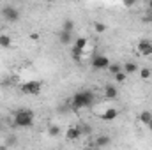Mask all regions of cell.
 Wrapping results in <instances>:
<instances>
[{
	"instance_id": "6da1fadb",
	"label": "cell",
	"mask_w": 152,
	"mask_h": 150,
	"mask_svg": "<svg viewBox=\"0 0 152 150\" xmlns=\"http://www.w3.org/2000/svg\"><path fill=\"white\" fill-rule=\"evenodd\" d=\"M94 104V92L92 90H81L76 92L71 99V108L73 110H81V108H88Z\"/></svg>"
},
{
	"instance_id": "7a4b0ae2",
	"label": "cell",
	"mask_w": 152,
	"mask_h": 150,
	"mask_svg": "<svg viewBox=\"0 0 152 150\" xmlns=\"http://www.w3.org/2000/svg\"><path fill=\"white\" fill-rule=\"evenodd\" d=\"M34 124V113L30 110H20V111L14 113V118H12V125L14 127H30Z\"/></svg>"
},
{
	"instance_id": "3957f363",
	"label": "cell",
	"mask_w": 152,
	"mask_h": 150,
	"mask_svg": "<svg viewBox=\"0 0 152 150\" xmlns=\"http://www.w3.org/2000/svg\"><path fill=\"white\" fill-rule=\"evenodd\" d=\"M41 88H42V83H41V81H37V79H30V81L23 83L20 90H21L25 95H39V94H41Z\"/></svg>"
},
{
	"instance_id": "277c9868",
	"label": "cell",
	"mask_w": 152,
	"mask_h": 150,
	"mask_svg": "<svg viewBox=\"0 0 152 150\" xmlns=\"http://www.w3.org/2000/svg\"><path fill=\"white\" fill-rule=\"evenodd\" d=\"M90 66H92L94 71H104V69H108V66H110V58L104 57V55H96V57L92 58Z\"/></svg>"
},
{
	"instance_id": "5b68a950",
	"label": "cell",
	"mask_w": 152,
	"mask_h": 150,
	"mask_svg": "<svg viewBox=\"0 0 152 150\" xmlns=\"http://www.w3.org/2000/svg\"><path fill=\"white\" fill-rule=\"evenodd\" d=\"M2 16H4L7 21L14 23V21H18V20H20V11H18V9H14L12 5H5V7L2 9Z\"/></svg>"
},
{
	"instance_id": "8992f818",
	"label": "cell",
	"mask_w": 152,
	"mask_h": 150,
	"mask_svg": "<svg viewBox=\"0 0 152 150\" xmlns=\"http://www.w3.org/2000/svg\"><path fill=\"white\" fill-rule=\"evenodd\" d=\"M136 50H138L140 55H143V57H151L152 55V42L151 41H147V39H142V41L138 42Z\"/></svg>"
},
{
	"instance_id": "52a82bcc",
	"label": "cell",
	"mask_w": 152,
	"mask_h": 150,
	"mask_svg": "<svg viewBox=\"0 0 152 150\" xmlns=\"http://www.w3.org/2000/svg\"><path fill=\"white\" fill-rule=\"evenodd\" d=\"M80 136H83L81 127H69V129L66 131V138H67L69 141H75V140H78Z\"/></svg>"
},
{
	"instance_id": "ba28073f",
	"label": "cell",
	"mask_w": 152,
	"mask_h": 150,
	"mask_svg": "<svg viewBox=\"0 0 152 150\" xmlns=\"http://www.w3.org/2000/svg\"><path fill=\"white\" fill-rule=\"evenodd\" d=\"M103 92H104V97H106V99H115V97L118 95V90H117V87H115V85H112V83L104 85Z\"/></svg>"
},
{
	"instance_id": "9c48e42d",
	"label": "cell",
	"mask_w": 152,
	"mask_h": 150,
	"mask_svg": "<svg viewBox=\"0 0 152 150\" xmlns=\"http://www.w3.org/2000/svg\"><path fill=\"white\" fill-rule=\"evenodd\" d=\"M117 117H118V110H117V108H108L106 111L101 115V118H103L104 122H113Z\"/></svg>"
},
{
	"instance_id": "30bf717a",
	"label": "cell",
	"mask_w": 152,
	"mask_h": 150,
	"mask_svg": "<svg viewBox=\"0 0 152 150\" xmlns=\"http://www.w3.org/2000/svg\"><path fill=\"white\" fill-rule=\"evenodd\" d=\"M110 143H112L110 136H97L96 138V147H108Z\"/></svg>"
},
{
	"instance_id": "8fae6325",
	"label": "cell",
	"mask_w": 152,
	"mask_h": 150,
	"mask_svg": "<svg viewBox=\"0 0 152 150\" xmlns=\"http://www.w3.org/2000/svg\"><path fill=\"white\" fill-rule=\"evenodd\" d=\"M122 69H124L127 74H133V73L138 71V64H134V62H126V64L122 66Z\"/></svg>"
},
{
	"instance_id": "7c38bea8",
	"label": "cell",
	"mask_w": 152,
	"mask_h": 150,
	"mask_svg": "<svg viewBox=\"0 0 152 150\" xmlns=\"http://www.w3.org/2000/svg\"><path fill=\"white\" fill-rule=\"evenodd\" d=\"M11 44H12V41H11V36H7V34H0V48H11Z\"/></svg>"
},
{
	"instance_id": "4fadbf2b",
	"label": "cell",
	"mask_w": 152,
	"mask_h": 150,
	"mask_svg": "<svg viewBox=\"0 0 152 150\" xmlns=\"http://www.w3.org/2000/svg\"><path fill=\"white\" fill-rule=\"evenodd\" d=\"M83 53H85V50H80L76 46H73V50H71V57H73L75 62H81V55Z\"/></svg>"
},
{
	"instance_id": "5bb4252c",
	"label": "cell",
	"mask_w": 152,
	"mask_h": 150,
	"mask_svg": "<svg viewBox=\"0 0 152 150\" xmlns=\"http://www.w3.org/2000/svg\"><path fill=\"white\" fill-rule=\"evenodd\" d=\"M60 133H62V129H60V125H50L48 127V136H51V138H57V136H60Z\"/></svg>"
},
{
	"instance_id": "9a60e30c",
	"label": "cell",
	"mask_w": 152,
	"mask_h": 150,
	"mask_svg": "<svg viewBox=\"0 0 152 150\" xmlns=\"http://www.w3.org/2000/svg\"><path fill=\"white\" fill-rule=\"evenodd\" d=\"M87 44H88V39H87V37H76L73 46L80 48V50H85V48H87Z\"/></svg>"
},
{
	"instance_id": "2e32d148",
	"label": "cell",
	"mask_w": 152,
	"mask_h": 150,
	"mask_svg": "<svg viewBox=\"0 0 152 150\" xmlns=\"http://www.w3.org/2000/svg\"><path fill=\"white\" fill-rule=\"evenodd\" d=\"M71 34H73V32L62 30V32H60V42H62V44H69V42L73 41V37H71Z\"/></svg>"
},
{
	"instance_id": "e0dca14e",
	"label": "cell",
	"mask_w": 152,
	"mask_h": 150,
	"mask_svg": "<svg viewBox=\"0 0 152 150\" xmlns=\"http://www.w3.org/2000/svg\"><path fill=\"white\" fill-rule=\"evenodd\" d=\"M151 120H152V113L151 111H147V110H145V111L140 113V122H142V124H145V125H147Z\"/></svg>"
},
{
	"instance_id": "ac0fdd59",
	"label": "cell",
	"mask_w": 152,
	"mask_h": 150,
	"mask_svg": "<svg viewBox=\"0 0 152 150\" xmlns=\"http://www.w3.org/2000/svg\"><path fill=\"white\" fill-rule=\"evenodd\" d=\"M62 30L73 32V30H75V21H73V20H66V21H64V25H62Z\"/></svg>"
},
{
	"instance_id": "d6986e66",
	"label": "cell",
	"mask_w": 152,
	"mask_h": 150,
	"mask_svg": "<svg viewBox=\"0 0 152 150\" xmlns=\"http://www.w3.org/2000/svg\"><path fill=\"white\" fill-rule=\"evenodd\" d=\"M94 30H96L97 34H104V32H106V25L101 23V21H96V23H94Z\"/></svg>"
},
{
	"instance_id": "ffe728a7",
	"label": "cell",
	"mask_w": 152,
	"mask_h": 150,
	"mask_svg": "<svg viewBox=\"0 0 152 150\" xmlns=\"http://www.w3.org/2000/svg\"><path fill=\"white\" fill-rule=\"evenodd\" d=\"M108 71H110V73L115 76L118 71H122V66H120V64H112V62H110V66H108Z\"/></svg>"
},
{
	"instance_id": "44dd1931",
	"label": "cell",
	"mask_w": 152,
	"mask_h": 150,
	"mask_svg": "<svg viewBox=\"0 0 152 150\" xmlns=\"http://www.w3.org/2000/svg\"><path fill=\"white\" fill-rule=\"evenodd\" d=\"M126 78H127V73H126L124 69H122V71H118V73L115 74V79H117L118 83H124V81H126Z\"/></svg>"
},
{
	"instance_id": "7402d4cb",
	"label": "cell",
	"mask_w": 152,
	"mask_h": 150,
	"mask_svg": "<svg viewBox=\"0 0 152 150\" xmlns=\"http://www.w3.org/2000/svg\"><path fill=\"white\" fill-rule=\"evenodd\" d=\"M151 76H152L151 69H147V67H143V69H140V78H142V79H149Z\"/></svg>"
},
{
	"instance_id": "603a6c76",
	"label": "cell",
	"mask_w": 152,
	"mask_h": 150,
	"mask_svg": "<svg viewBox=\"0 0 152 150\" xmlns=\"http://www.w3.org/2000/svg\"><path fill=\"white\" fill-rule=\"evenodd\" d=\"M122 4H124V7H126V9H131V7L136 4V0H122Z\"/></svg>"
},
{
	"instance_id": "cb8c5ba5",
	"label": "cell",
	"mask_w": 152,
	"mask_h": 150,
	"mask_svg": "<svg viewBox=\"0 0 152 150\" xmlns=\"http://www.w3.org/2000/svg\"><path fill=\"white\" fill-rule=\"evenodd\" d=\"M14 143H16V138H14V136H11V138L5 141V147H9V145H14Z\"/></svg>"
},
{
	"instance_id": "d4e9b609",
	"label": "cell",
	"mask_w": 152,
	"mask_h": 150,
	"mask_svg": "<svg viewBox=\"0 0 152 150\" xmlns=\"http://www.w3.org/2000/svg\"><path fill=\"white\" fill-rule=\"evenodd\" d=\"M30 41H39V34L37 32H32V34H30Z\"/></svg>"
},
{
	"instance_id": "484cf974",
	"label": "cell",
	"mask_w": 152,
	"mask_h": 150,
	"mask_svg": "<svg viewBox=\"0 0 152 150\" xmlns=\"http://www.w3.org/2000/svg\"><path fill=\"white\" fill-rule=\"evenodd\" d=\"M147 127H149V131H151V133H152V120H151V122H149V124H147Z\"/></svg>"
},
{
	"instance_id": "4316f807",
	"label": "cell",
	"mask_w": 152,
	"mask_h": 150,
	"mask_svg": "<svg viewBox=\"0 0 152 150\" xmlns=\"http://www.w3.org/2000/svg\"><path fill=\"white\" fill-rule=\"evenodd\" d=\"M149 12H152V0H149Z\"/></svg>"
},
{
	"instance_id": "83f0119b",
	"label": "cell",
	"mask_w": 152,
	"mask_h": 150,
	"mask_svg": "<svg viewBox=\"0 0 152 150\" xmlns=\"http://www.w3.org/2000/svg\"><path fill=\"white\" fill-rule=\"evenodd\" d=\"M147 21H149V23H152V12H151V16H147Z\"/></svg>"
},
{
	"instance_id": "f1b7e54d",
	"label": "cell",
	"mask_w": 152,
	"mask_h": 150,
	"mask_svg": "<svg viewBox=\"0 0 152 150\" xmlns=\"http://www.w3.org/2000/svg\"><path fill=\"white\" fill-rule=\"evenodd\" d=\"M46 2H53V0H46Z\"/></svg>"
},
{
	"instance_id": "f546056e",
	"label": "cell",
	"mask_w": 152,
	"mask_h": 150,
	"mask_svg": "<svg viewBox=\"0 0 152 150\" xmlns=\"http://www.w3.org/2000/svg\"><path fill=\"white\" fill-rule=\"evenodd\" d=\"M18 2H23V0H18Z\"/></svg>"
},
{
	"instance_id": "4dcf8cb0",
	"label": "cell",
	"mask_w": 152,
	"mask_h": 150,
	"mask_svg": "<svg viewBox=\"0 0 152 150\" xmlns=\"http://www.w3.org/2000/svg\"><path fill=\"white\" fill-rule=\"evenodd\" d=\"M0 127H2V124H0Z\"/></svg>"
}]
</instances>
